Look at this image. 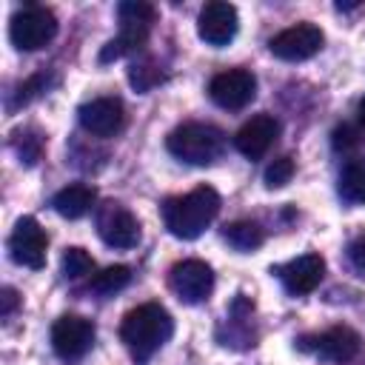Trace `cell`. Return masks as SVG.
Here are the masks:
<instances>
[{
    "label": "cell",
    "instance_id": "cell-1",
    "mask_svg": "<svg viewBox=\"0 0 365 365\" xmlns=\"http://www.w3.org/2000/svg\"><path fill=\"white\" fill-rule=\"evenodd\" d=\"M174 334V319L160 302H143L131 308L120 322V339L137 362H148Z\"/></svg>",
    "mask_w": 365,
    "mask_h": 365
},
{
    "label": "cell",
    "instance_id": "cell-2",
    "mask_svg": "<svg viewBox=\"0 0 365 365\" xmlns=\"http://www.w3.org/2000/svg\"><path fill=\"white\" fill-rule=\"evenodd\" d=\"M220 214V194L211 185H197L182 197H171L163 205L165 228L177 240H197Z\"/></svg>",
    "mask_w": 365,
    "mask_h": 365
},
{
    "label": "cell",
    "instance_id": "cell-3",
    "mask_svg": "<svg viewBox=\"0 0 365 365\" xmlns=\"http://www.w3.org/2000/svg\"><path fill=\"white\" fill-rule=\"evenodd\" d=\"M165 145L188 165H211L225 151V134L211 123H182L168 134Z\"/></svg>",
    "mask_w": 365,
    "mask_h": 365
},
{
    "label": "cell",
    "instance_id": "cell-4",
    "mask_svg": "<svg viewBox=\"0 0 365 365\" xmlns=\"http://www.w3.org/2000/svg\"><path fill=\"white\" fill-rule=\"evenodd\" d=\"M117 17H120V34L106 43V48L100 51V63H111L120 60L123 54L140 51L148 40L151 23L157 20V9L143 0H125L117 6Z\"/></svg>",
    "mask_w": 365,
    "mask_h": 365
},
{
    "label": "cell",
    "instance_id": "cell-5",
    "mask_svg": "<svg viewBox=\"0 0 365 365\" xmlns=\"http://www.w3.org/2000/svg\"><path fill=\"white\" fill-rule=\"evenodd\" d=\"M57 34V17L46 6H26L9 23V37L20 51H37Z\"/></svg>",
    "mask_w": 365,
    "mask_h": 365
},
{
    "label": "cell",
    "instance_id": "cell-6",
    "mask_svg": "<svg viewBox=\"0 0 365 365\" xmlns=\"http://www.w3.org/2000/svg\"><path fill=\"white\" fill-rule=\"evenodd\" d=\"M94 322L80 317V314H63L54 325H51V348L60 359L71 362L88 354V348L94 345Z\"/></svg>",
    "mask_w": 365,
    "mask_h": 365
},
{
    "label": "cell",
    "instance_id": "cell-7",
    "mask_svg": "<svg viewBox=\"0 0 365 365\" xmlns=\"http://www.w3.org/2000/svg\"><path fill=\"white\" fill-rule=\"evenodd\" d=\"M325 43V34L319 26L314 23H297V26H288L282 29L279 34L271 37L268 48L274 57L285 60V63H299V60H308L314 57Z\"/></svg>",
    "mask_w": 365,
    "mask_h": 365
},
{
    "label": "cell",
    "instance_id": "cell-8",
    "mask_svg": "<svg viewBox=\"0 0 365 365\" xmlns=\"http://www.w3.org/2000/svg\"><path fill=\"white\" fill-rule=\"evenodd\" d=\"M208 97L228 111L245 108L257 97V77L248 68H228L211 77L208 83Z\"/></svg>",
    "mask_w": 365,
    "mask_h": 365
},
{
    "label": "cell",
    "instance_id": "cell-9",
    "mask_svg": "<svg viewBox=\"0 0 365 365\" xmlns=\"http://www.w3.org/2000/svg\"><path fill=\"white\" fill-rule=\"evenodd\" d=\"M297 345H299V351H311L319 359H328L334 365H345L359 354V334L348 325H334L317 336H302Z\"/></svg>",
    "mask_w": 365,
    "mask_h": 365
},
{
    "label": "cell",
    "instance_id": "cell-10",
    "mask_svg": "<svg viewBox=\"0 0 365 365\" xmlns=\"http://www.w3.org/2000/svg\"><path fill=\"white\" fill-rule=\"evenodd\" d=\"M46 248H48V237L43 231V225L34 217H20L14 222V231L9 237V254L17 265L26 268H43L46 265Z\"/></svg>",
    "mask_w": 365,
    "mask_h": 365
},
{
    "label": "cell",
    "instance_id": "cell-11",
    "mask_svg": "<svg viewBox=\"0 0 365 365\" xmlns=\"http://www.w3.org/2000/svg\"><path fill=\"white\" fill-rule=\"evenodd\" d=\"M237 29H240V14H237V6L225 3V0H211L200 9V17H197V34L200 40H205L208 46L214 48H222L228 46L234 37H237Z\"/></svg>",
    "mask_w": 365,
    "mask_h": 365
},
{
    "label": "cell",
    "instance_id": "cell-12",
    "mask_svg": "<svg viewBox=\"0 0 365 365\" xmlns=\"http://www.w3.org/2000/svg\"><path fill=\"white\" fill-rule=\"evenodd\" d=\"M97 234L111 248H134L140 242V222L125 205L106 202L97 211Z\"/></svg>",
    "mask_w": 365,
    "mask_h": 365
},
{
    "label": "cell",
    "instance_id": "cell-13",
    "mask_svg": "<svg viewBox=\"0 0 365 365\" xmlns=\"http://www.w3.org/2000/svg\"><path fill=\"white\" fill-rule=\"evenodd\" d=\"M168 282H171V291L182 302L197 305V302L208 299V294L214 291V271L202 259H182L171 268Z\"/></svg>",
    "mask_w": 365,
    "mask_h": 365
},
{
    "label": "cell",
    "instance_id": "cell-14",
    "mask_svg": "<svg viewBox=\"0 0 365 365\" xmlns=\"http://www.w3.org/2000/svg\"><path fill=\"white\" fill-rule=\"evenodd\" d=\"M80 125L94 137H114L125 125V108L117 97H94L80 106L77 111Z\"/></svg>",
    "mask_w": 365,
    "mask_h": 365
},
{
    "label": "cell",
    "instance_id": "cell-15",
    "mask_svg": "<svg viewBox=\"0 0 365 365\" xmlns=\"http://www.w3.org/2000/svg\"><path fill=\"white\" fill-rule=\"evenodd\" d=\"M277 277L282 279V288L294 297H302V294H311L322 277H325V259L317 254V251H308L302 257H294L291 262L279 265L277 268Z\"/></svg>",
    "mask_w": 365,
    "mask_h": 365
},
{
    "label": "cell",
    "instance_id": "cell-16",
    "mask_svg": "<svg viewBox=\"0 0 365 365\" xmlns=\"http://www.w3.org/2000/svg\"><path fill=\"white\" fill-rule=\"evenodd\" d=\"M277 137H279V120L271 114H257L240 125V131L234 134V145L242 157L259 160L274 145Z\"/></svg>",
    "mask_w": 365,
    "mask_h": 365
},
{
    "label": "cell",
    "instance_id": "cell-17",
    "mask_svg": "<svg viewBox=\"0 0 365 365\" xmlns=\"http://www.w3.org/2000/svg\"><path fill=\"white\" fill-rule=\"evenodd\" d=\"M94 200H97V191H94L91 185L74 182V185H66L63 191H57L54 200H51V205H54V211H57L60 217H66V220H80V217H86V214L91 211Z\"/></svg>",
    "mask_w": 365,
    "mask_h": 365
},
{
    "label": "cell",
    "instance_id": "cell-18",
    "mask_svg": "<svg viewBox=\"0 0 365 365\" xmlns=\"http://www.w3.org/2000/svg\"><path fill=\"white\" fill-rule=\"evenodd\" d=\"M336 191L345 202L351 205H362L365 202V160H351L336 182Z\"/></svg>",
    "mask_w": 365,
    "mask_h": 365
},
{
    "label": "cell",
    "instance_id": "cell-19",
    "mask_svg": "<svg viewBox=\"0 0 365 365\" xmlns=\"http://www.w3.org/2000/svg\"><path fill=\"white\" fill-rule=\"evenodd\" d=\"M222 237H225V242H228L231 248H237V251H242V254H245V251L259 248V245H262V240H265L262 228H259L257 222H251V220H237V222L225 225Z\"/></svg>",
    "mask_w": 365,
    "mask_h": 365
},
{
    "label": "cell",
    "instance_id": "cell-20",
    "mask_svg": "<svg viewBox=\"0 0 365 365\" xmlns=\"http://www.w3.org/2000/svg\"><path fill=\"white\" fill-rule=\"evenodd\" d=\"M131 282V268L128 265H108L100 274L91 277V291L97 294H117Z\"/></svg>",
    "mask_w": 365,
    "mask_h": 365
},
{
    "label": "cell",
    "instance_id": "cell-21",
    "mask_svg": "<svg viewBox=\"0 0 365 365\" xmlns=\"http://www.w3.org/2000/svg\"><path fill=\"white\" fill-rule=\"evenodd\" d=\"M165 77H163V71L151 63V60H134L131 63V68H128V83H131V88L134 91H140V94H145V91H151L154 86H160Z\"/></svg>",
    "mask_w": 365,
    "mask_h": 365
},
{
    "label": "cell",
    "instance_id": "cell-22",
    "mask_svg": "<svg viewBox=\"0 0 365 365\" xmlns=\"http://www.w3.org/2000/svg\"><path fill=\"white\" fill-rule=\"evenodd\" d=\"M60 268H63V277H66V279H80V277H86V274L94 271V259H91V254H88L86 248L71 245V248L63 251Z\"/></svg>",
    "mask_w": 365,
    "mask_h": 365
},
{
    "label": "cell",
    "instance_id": "cell-23",
    "mask_svg": "<svg viewBox=\"0 0 365 365\" xmlns=\"http://www.w3.org/2000/svg\"><path fill=\"white\" fill-rule=\"evenodd\" d=\"M54 83H57V77L48 74V71H40V74L29 77L26 83H20V88H17V94H14V106H26V103H31V100L40 97L43 91H48Z\"/></svg>",
    "mask_w": 365,
    "mask_h": 365
},
{
    "label": "cell",
    "instance_id": "cell-24",
    "mask_svg": "<svg viewBox=\"0 0 365 365\" xmlns=\"http://www.w3.org/2000/svg\"><path fill=\"white\" fill-rule=\"evenodd\" d=\"M291 177H294V160L291 157H279L265 168V185L268 188H282L291 182Z\"/></svg>",
    "mask_w": 365,
    "mask_h": 365
},
{
    "label": "cell",
    "instance_id": "cell-25",
    "mask_svg": "<svg viewBox=\"0 0 365 365\" xmlns=\"http://www.w3.org/2000/svg\"><path fill=\"white\" fill-rule=\"evenodd\" d=\"M17 154L26 165H34L43 154V137H37L34 131H20V140H17Z\"/></svg>",
    "mask_w": 365,
    "mask_h": 365
},
{
    "label": "cell",
    "instance_id": "cell-26",
    "mask_svg": "<svg viewBox=\"0 0 365 365\" xmlns=\"http://www.w3.org/2000/svg\"><path fill=\"white\" fill-rule=\"evenodd\" d=\"M331 143H334L336 151H351L354 145H359V131H356L354 125H348V123H345V125H336Z\"/></svg>",
    "mask_w": 365,
    "mask_h": 365
},
{
    "label": "cell",
    "instance_id": "cell-27",
    "mask_svg": "<svg viewBox=\"0 0 365 365\" xmlns=\"http://www.w3.org/2000/svg\"><path fill=\"white\" fill-rule=\"evenodd\" d=\"M348 259H351V265L365 277V234H359L356 240H351V245H348Z\"/></svg>",
    "mask_w": 365,
    "mask_h": 365
},
{
    "label": "cell",
    "instance_id": "cell-28",
    "mask_svg": "<svg viewBox=\"0 0 365 365\" xmlns=\"http://www.w3.org/2000/svg\"><path fill=\"white\" fill-rule=\"evenodd\" d=\"M17 305V294L11 288H3V308H0V317H9Z\"/></svg>",
    "mask_w": 365,
    "mask_h": 365
},
{
    "label": "cell",
    "instance_id": "cell-29",
    "mask_svg": "<svg viewBox=\"0 0 365 365\" xmlns=\"http://www.w3.org/2000/svg\"><path fill=\"white\" fill-rule=\"evenodd\" d=\"M359 120H362V125H365V97L359 100Z\"/></svg>",
    "mask_w": 365,
    "mask_h": 365
}]
</instances>
